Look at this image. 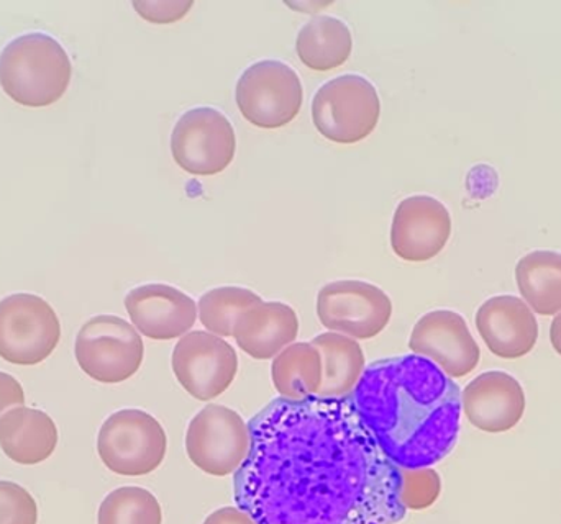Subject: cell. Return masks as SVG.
Segmentation results:
<instances>
[{
  "label": "cell",
  "mask_w": 561,
  "mask_h": 524,
  "mask_svg": "<svg viewBox=\"0 0 561 524\" xmlns=\"http://www.w3.org/2000/svg\"><path fill=\"white\" fill-rule=\"evenodd\" d=\"M252 447L233 476L256 524H396L401 467L363 423L352 395L275 398L249 421Z\"/></svg>",
  "instance_id": "6da1fadb"
},
{
  "label": "cell",
  "mask_w": 561,
  "mask_h": 524,
  "mask_svg": "<svg viewBox=\"0 0 561 524\" xmlns=\"http://www.w3.org/2000/svg\"><path fill=\"white\" fill-rule=\"evenodd\" d=\"M352 398L382 453L401 469L432 467L457 444L460 387L428 359L408 354L373 362Z\"/></svg>",
  "instance_id": "7a4b0ae2"
},
{
  "label": "cell",
  "mask_w": 561,
  "mask_h": 524,
  "mask_svg": "<svg viewBox=\"0 0 561 524\" xmlns=\"http://www.w3.org/2000/svg\"><path fill=\"white\" fill-rule=\"evenodd\" d=\"M71 72L68 53L46 33L16 36L0 53V85L26 107H45L61 98Z\"/></svg>",
  "instance_id": "3957f363"
},
{
  "label": "cell",
  "mask_w": 561,
  "mask_h": 524,
  "mask_svg": "<svg viewBox=\"0 0 561 524\" xmlns=\"http://www.w3.org/2000/svg\"><path fill=\"white\" fill-rule=\"evenodd\" d=\"M379 114L378 92L363 75H339L313 95V125L322 137L335 143L365 140L378 125Z\"/></svg>",
  "instance_id": "277c9868"
},
{
  "label": "cell",
  "mask_w": 561,
  "mask_h": 524,
  "mask_svg": "<svg viewBox=\"0 0 561 524\" xmlns=\"http://www.w3.org/2000/svg\"><path fill=\"white\" fill-rule=\"evenodd\" d=\"M167 447L160 421L134 408L111 415L99 431V456L118 476H148L163 463Z\"/></svg>",
  "instance_id": "5b68a950"
},
{
  "label": "cell",
  "mask_w": 561,
  "mask_h": 524,
  "mask_svg": "<svg viewBox=\"0 0 561 524\" xmlns=\"http://www.w3.org/2000/svg\"><path fill=\"white\" fill-rule=\"evenodd\" d=\"M79 368L102 384H121L137 374L144 362L140 333L121 316L99 315L79 329L76 338Z\"/></svg>",
  "instance_id": "8992f818"
},
{
  "label": "cell",
  "mask_w": 561,
  "mask_h": 524,
  "mask_svg": "<svg viewBox=\"0 0 561 524\" xmlns=\"http://www.w3.org/2000/svg\"><path fill=\"white\" fill-rule=\"evenodd\" d=\"M61 325L53 306L33 293L0 300V358L10 364L35 365L55 351Z\"/></svg>",
  "instance_id": "52a82bcc"
},
{
  "label": "cell",
  "mask_w": 561,
  "mask_h": 524,
  "mask_svg": "<svg viewBox=\"0 0 561 524\" xmlns=\"http://www.w3.org/2000/svg\"><path fill=\"white\" fill-rule=\"evenodd\" d=\"M250 447L249 423L224 405H207L187 428V456L194 466L209 476L236 474L245 463Z\"/></svg>",
  "instance_id": "ba28073f"
},
{
  "label": "cell",
  "mask_w": 561,
  "mask_h": 524,
  "mask_svg": "<svg viewBox=\"0 0 561 524\" xmlns=\"http://www.w3.org/2000/svg\"><path fill=\"white\" fill-rule=\"evenodd\" d=\"M236 95L237 105L250 124L279 128L297 117L304 94L299 75L290 66L263 59L243 71Z\"/></svg>",
  "instance_id": "9c48e42d"
},
{
  "label": "cell",
  "mask_w": 561,
  "mask_h": 524,
  "mask_svg": "<svg viewBox=\"0 0 561 524\" xmlns=\"http://www.w3.org/2000/svg\"><path fill=\"white\" fill-rule=\"evenodd\" d=\"M233 125L222 112L197 107L181 115L171 135L174 161L194 176L222 173L236 156Z\"/></svg>",
  "instance_id": "30bf717a"
},
{
  "label": "cell",
  "mask_w": 561,
  "mask_h": 524,
  "mask_svg": "<svg viewBox=\"0 0 561 524\" xmlns=\"http://www.w3.org/2000/svg\"><path fill=\"white\" fill-rule=\"evenodd\" d=\"M391 299L363 280L327 283L317 295V316L332 333L353 339H371L388 326Z\"/></svg>",
  "instance_id": "8fae6325"
},
{
  "label": "cell",
  "mask_w": 561,
  "mask_h": 524,
  "mask_svg": "<svg viewBox=\"0 0 561 524\" xmlns=\"http://www.w3.org/2000/svg\"><path fill=\"white\" fill-rule=\"evenodd\" d=\"M171 364L184 391L201 401L222 395L239 371L236 349L209 331L184 335L174 348Z\"/></svg>",
  "instance_id": "7c38bea8"
},
{
  "label": "cell",
  "mask_w": 561,
  "mask_h": 524,
  "mask_svg": "<svg viewBox=\"0 0 561 524\" xmlns=\"http://www.w3.org/2000/svg\"><path fill=\"white\" fill-rule=\"evenodd\" d=\"M409 348L428 359L448 377H465L477 369L481 351L460 313L434 310L425 313L412 329Z\"/></svg>",
  "instance_id": "4fadbf2b"
},
{
  "label": "cell",
  "mask_w": 561,
  "mask_h": 524,
  "mask_svg": "<svg viewBox=\"0 0 561 524\" xmlns=\"http://www.w3.org/2000/svg\"><path fill=\"white\" fill-rule=\"evenodd\" d=\"M450 235V212L434 197H408L396 209L391 246L396 256L404 261L424 263L435 258Z\"/></svg>",
  "instance_id": "5bb4252c"
},
{
  "label": "cell",
  "mask_w": 561,
  "mask_h": 524,
  "mask_svg": "<svg viewBox=\"0 0 561 524\" xmlns=\"http://www.w3.org/2000/svg\"><path fill=\"white\" fill-rule=\"evenodd\" d=\"M125 308L137 331L157 341L183 338L199 313L190 295L167 283H147L130 290Z\"/></svg>",
  "instance_id": "9a60e30c"
},
{
  "label": "cell",
  "mask_w": 561,
  "mask_h": 524,
  "mask_svg": "<svg viewBox=\"0 0 561 524\" xmlns=\"http://www.w3.org/2000/svg\"><path fill=\"white\" fill-rule=\"evenodd\" d=\"M461 408L478 430L506 433L523 420L526 394L519 381L507 372H484L465 387Z\"/></svg>",
  "instance_id": "2e32d148"
},
{
  "label": "cell",
  "mask_w": 561,
  "mask_h": 524,
  "mask_svg": "<svg viewBox=\"0 0 561 524\" xmlns=\"http://www.w3.org/2000/svg\"><path fill=\"white\" fill-rule=\"evenodd\" d=\"M477 328L497 358L519 359L529 354L539 339V323L519 296L488 299L477 312Z\"/></svg>",
  "instance_id": "e0dca14e"
},
{
  "label": "cell",
  "mask_w": 561,
  "mask_h": 524,
  "mask_svg": "<svg viewBox=\"0 0 561 524\" xmlns=\"http://www.w3.org/2000/svg\"><path fill=\"white\" fill-rule=\"evenodd\" d=\"M299 335V319L286 303L262 302L243 312L233 328L237 345L253 359L276 358Z\"/></svg>",
  "instance_id": "ac0fdd59"
},
{
  "label": "cell",
  "mask_w": 561,
  "mask_h": 524,
  "mask_svg": "<svg viewBox=\"0 0 561 524\" xmlns=\"http://www.w3.org/2000/svg\"><path fill=\"white\" fill-rule=\"evenodd\" d=\"M58 446V428L42 410L16 407L0 417V447L13 463L36 466Z\"/></svg>",
  "instance_id": "d6986e66"
},
{
  "label": "cell",
  "mask_w": 561,
  "mask_h": 524,
  "mask_svg": "<svg viewBox=\"0 0 561 524\" xmlns=\"http://www.w3.org/2000/svg\"><path fill=\"white\" fill-rule=\"evenodd\" d=\"M310 345L322 356L323 379L317 397H350L366 369L359 342L330 331L316 336Z\"/></svg>",
  "instance_id": "ffe728a7"
},
{
  "label": "cell",
  "mask_w": 561,
  "mask_h": 524,
  "mask_svg": "<svg viewBox=\"0 0 561 524\" xmlns=\"http://www.w3.org/2000/svg\"><path fill=\"white\" fill-rule=\"evenodd\" d=\"M352 48V32L345 22L335 16H313L297 35V56L313 71L339 68L350 58Z\"/></svg>",
  "instance_id": "44dd1931"
},
{
  "label": "cell",
  "mask_w": 561,
  "mask_h": 524,
  "mask_svg": "<svg viewBox=\"0 0 561 524\" xmlns=\"http://www.w3.org/2000/svg\"><path fill=\"white\" fill-rule=\"evenodd\" d=\"M516 279L533 312L543 316L561 312V253H529L517 263Z\"/></svg>",
  "instance_id": "7402d4cb"
},
{
  "label": "cell",
  "mask_w": 561,
  "mask_h": 524,
  "mask_svg": "<svg viewBox=\"0 0 561 524\" xmlns=\"http://www.w3.org/2000/svg\"><path fill=\"white\" fill-rule=\"evenodd\" d=\"M272 377L280 398L316 397L323 379L322 356L310 342H294L276 356Z\"/></svg>",
  "instance_id": "603a6c76"
},
{
  "label": "cell",
  "mask_w": 561,
  "mask_h": 524,
  "mask_svg": "<svg viewBox=\"0 0 561 524\" xmlns=\"http://www.w3.org/2000/svg\"><path fill=\"white\" fill-rule=\"evenodd\" d=\"M262 302V296L252 290L242 287H219L201 296L197 312L204 328L220 338H230L233 336L239 316Z\"/></svg>",
  "instance_id": "cb8c5ba5"
},
{
  "label": "cell",
  "mask_w": 561,
  "mask_h": 524,
  "mask_svg": "<svg viewBox=\"0 0 561 524\" xmlns=\"http://www.w3.org/2000/svg\"><path fill=\"white\" fill-rule=\"evenodd\" d=\"M99 524H161L163 512L153 493L140 487H122L105 497Z\"/></svg>",
  "instance_id": "d4e9b609"
},
{
  "label": "cell",
  "mask_w": 561,
  "mask_h": 524,
  "mask_svg": "<svg viewBox=\"0 0 561 524\" xmlns=\"http://www.w3.org/2000/svg\"><path fill=\"white\" fill-rule=\"evenodd\" d=\"M401 502L405 510L428 509L440 497V476L431 467L401 469Z\"/></svg>",
  "instance_id": "484cf974"
},
{
  "label": "cell",
  "mask_w": 561,
  "mask_h": 524,
  "mask_svg": "<svg viewBox=\"0 0 561 524\" xmlns=\"http://www.w3.org/2000/svg\"><path fill=\"white\" fill-rule=\"evenodd\" d=\"M38 505L19 484L0 480V524H36Z\"/></svg>",
  "instance_id": "4316f807"
},
{
  "label": "cell",
  "mask_w": 561,
  "mask_h": 524,
  "mask_svg": "<svg viewBox=\"0 0 561 524\" xmlns=\"http://www.w3.org/2000/svg\"><path fill=\"white\" fill-rule=\"evenodd\" d=\"M193 5V0H134L135 10L153 23L178 22Z\"/></svg>",
  "instance_id": "83f0119b"
},
{
  "label": "cell",
  "mask_w": 561,
  "mask_h": 524,
  "mask_svg": "<svg viewBox=\"0 0 561 524\" xmlns=\"http://www.w3.org/2000/svg\"><path fill=\"white\" fill-rule=\"evenodd\" d=\"M25 392L22 385L7 372H0V417L13 407H23Z\"/></svg>",
  "instance_id": "f1b7e54d"
},
{
  "label": "cell",
  "mask_w": 561,
  "mask_h": 524,
  "mask_svg": "<svg viewBox=\"0 0 561 524\" xmlns=\"http://www.w3.org/2000/svg\"><path fill=\"white\" fill-rule=\"evenodd\" d=\"M204 524H256L253 522L249 513L240 510L239 506H226V509L217 510L213 515L207 516Z\"/></svg>",
  "instance_id": "f546056e"
},
{
  "label": "cell",
  "mask_w": 561,
  "mask_h": 524,
  "mask_svg": "<svg viewBox=\"0 0 561 524\" xmlns=\"http://www.w3.org/2000/svg\"><path fill=\"white\" fill-rule=\"evenodd\" d=\"M550 341H552L553 349L561 356V312L553 318L552 326H550Z\"/></svg>",
  "instance_id": "4dcf8cb0"
}]
</instances>
